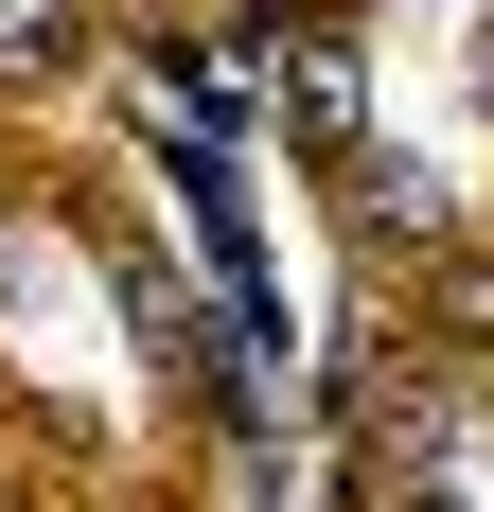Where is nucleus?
Here are the masks:
<instances>
[{"instance_id":"nucleus-1","label":"nucleus","mask_w":494,"mask_h":512,"mask_svg":"<svg viewBox=\"0 0 494 512\" xmlns=\"http://www.w3.org/2000/svg\"><path fill=\"white\" fill-rule=\"evenodd\" d=\"M283 106H300V124H318V142H353V124H371V89H353V53H336V36H318V53H300V71H283Z\"/></svg>"}]
</instances>
